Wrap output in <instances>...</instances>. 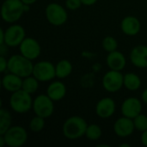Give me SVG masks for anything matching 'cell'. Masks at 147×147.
Instances as JSON below:
<instances>
[{"label":"cell","instance_id":"obj_23","mask_svg":"<svg viewBox=\"0 0 147 147\" xmlns=\"http://www.w3.org/2000/svg\"><path fill=\"white\" fill-rule=\"evenodd\" d=\"M39 80L35 78L33 75L24 78L22 79V89L29 94H34L36 92L39 87Z\"/></svg>","mask_w":147,"mask_h":147},{"label":"cell","instance_id":"obj_3","mask_svg":"<svg viewBox=\"0 0 147 147\" xmlns=\"http://www.w3.org/2000/svg\"><path fill=\"white\" fill-rule=\"evenodd\" d=\"M24 12V3L22 0H5L2 4V19L7 23L16 22Z\"/></svg>","mask_w":147,"mask_h":147},{"label":"cell","instance_id":"obj_18","mask_svg":"<svg viewBox=\"0 0 147 147\" xmlns=\"http://www.w3.org/2000/svg\"><path fill=\"white\" fill-rule=\"evenodd\" d=\"M22 79H23L22 78L14 74V73L9 72L3 77L2 86L5 90L13 93V92L17 91L22 89Z\"/></svg>","mask_w":147,"mask_h":147},{"label":"cell","instance_id":"obj_11","mask_svg":"<svg viewBox=\"0 0 147 147\" xmlns=\"http://www.w3.org/2000/svg\"><path fill=\"white\" fill-rule=\"evenodd\" d=\"M20 53L30 60L36 59L41 53L40 43L32 37H26L19 46Z\"/></svg>","mask_w":147,"mask_h":147},{"label":"cell","instance_id":"obj_5","mask_svg":"<svg viewBox=\"0 0 147 147\" xmlns=\"http://www.w3.org/2000/svg\"><path fill=\"white\" fill-rule=\"evenodd\" d=\"M45 15L48 22L56 27L64 25L68 19L66 9L56 3H51L46 7Z\"/></svg>","mask_w":147,"mask_h":147},{"label":"cell","instance_id":"obj_6","mask_svg":"<svg viewBox=\"0 0 147 147\" xmlns=\"http://www.w3.org/2000/svg\"><path fill=\"white\" fill-rule=\"evenodd\" d=\"M6 146L9 147H21L28 140V133L26 129L21 126L10 127L4 134H3Z\"/></svg>","mask_w":147,"mask_h":147},{"label":"cell","instance_id":"obj_1","mask_svg":"<svg viewBox=\"0 0 147 147\" xmlns=\"http://www.w3.org/2000/svg\"><path fill=\"white\" fill-rule=\"evenodd\" d=\"M34 64L32 60L27 59L23 55L15 54L8 59V71L14 73L22 78L33 74Z\"/></svg>","mask_w":147,"mask_h":147},{"label":"cell","instance_id":"obj_35","mask_svg":"<svg viewBox=\"0 0 147 147\" xmlns=\"http://www.w3.org/2000/svg\"><path fill=\"white\" fill-rule=\"evenodd\" d=\"M4 145H6L5 140H4V138H3V135H0V147H3Z\"/></svg>","mask_w":147,"mask_h":147},{"label":"cell","instance_id":"obj_21","mask_svg":"<svg viewBox=\"0 0 147 147\" xmlns=\"http://www.w3.org/2000/svg\"><path fill=\"white\" fill-rule=\"evenodd\" d=\"M124 86L128 90L135 91L140 88L141 79L137 74L133 72H128L124 75Z\"/></svg>","mask_w":147,"mask_h":147},{"label":"cell","instance_id":"obj_22","mask_svg":"<svg viewBox=\"0 0 147 147\" xmlns=\"http://www.w3.org/2000/svg\"><path fill=\"white\" fill-rule=\"evenodd\" d=\"M12 127V116L10 113L4 109H0V135L5 134V132Z\"/></svg>","mask_w":147,"mask_h":147},{"label":"cell","instance_id":"obj_31","mask_svg":"<svg viewBox=\"0 0 147 147\" xmlns=\"http://www.w3.org/2000/svg\"><path fill=\"white\" fill-rule=\"evenodd\" d=\"M82 1V3L84 5H86V6H91V5H94L98 0H81Z\"/></svg>","mask_w":147,"mask_h":147},{"label":"cell","instance_id":"obj_14","mask_svg":"<svg viewBox=\"0 0 147 147\" xmlns=\"http://www.w3.org/2000/svg\"><path fill=\"white\" fill-rule=\"evenodd\" d=\"M115 102L110 97L102 98L96 106V115L102 119H108L111 117L115 112Z\"/></svg>","mask_w":147,"mask_h":147},{"label":"cell","instance_id":"obj_8","mask_svg":"<svg viewBox=\"0 0 147 147\" xmlns=\"http://www.w3.org/2000/svg\"><path fill=\"white\" fill-rule=\"evenodd\" d=\"M4 44L9 47H19L26 38V32L22 26L12 24L4 30Z\"/></svg>","mask_w":147,"mask_h":147},{"label":"cell","instance_id":"obj_7","mask_svg":"<svg viewBox=\"0 0 147 147\" xmlns=\"http://www.w3.org/2000/svg\"><path fill=\"white\" fill-rule=\"evenodd\" d=\"M54 101H53L47 94L39 95L33 101V110L35 115L44 119L49 118L54 111Z\"/></svg>","mask_w":147,"mask_h":147},{"label":"cell","instance_id":"obj_32","mask_svg":"<svg viewBox=\"0 0 147 147\" xmlns=\"http://www.w3.org/2000/svg\"><path fill=\"white\" fill-rule=\"evenodd\" d=\"M4 30L3 28L0 29V46L4 45Z\"/></svg>","mask_w":147,"mask_h":147},{"label":"cell","instance_id":"obj_27","mask_svg":"<svg viewBox=\"0 0 147 147\" xmlns=\"http://www.w3.org/2000/svg\"><path fill=\"white\" fill-rule=\"evenodd\" d=\"M134 120L135 129L140 132H144L147 130V116L145 115L140 114Z\"/></svg>","mask_w":147,"mask_h":147},{"label":"cell","instance_id":"obj_13","mask_svg":"<svg viewBox=\"0 0 147 147\" xmlns=\"http://www.w3.org/2000/svg\"><path fill=\"white\" fill-rule=\"evenodd\" d=\"M135 129L134 120L122 116L114 124V132L120 138H127L133 134Z\"/></svg>","mask_w":147,"mask_h":147},{"label":"cell","instance_id":"obj_19","mask_svg":"<svg viewBox=\"0 0 147 147\" xmlns=\"http://www.w3.org/2000/svg\"><path fill=\"white\" fill-rule=\"evenodd\" d=\"M66 94V87L64 83L60 81H54L51 83L47 89V95L54 102L62 100Z\"/></svg>","mask_w":147,"mask_h":147},{"label":"cell","instance_id":"obj_26","mask_svg":"<svg viewBox=\"0 0 147 147\" xmlns=\"http://www.w3.org/2000/svg\"><path fill=\"white\" fill-rule=\"evenodd\" d=\"M102 47L106 52L111 53L117 50L118 42L113 36H106L102 40Z\"/></svg>","mask_w":147,"mask_h":147},{"label":"cell","instance_id":"obj_33","mask_svg":"<svg viewBox=\"0 0 147 147\" xmlns=\"http://www.w3.org/2000/svg\"><path fill=\"white\" fill-rule=\"evenodd\" d=\"M141 99H142V102H143L145 104H146L147 105V89H146V90L142 92V94H141Z\"/></svg>","mask_w":147,"mask_h":147},{"label":"cell","instance_id":"obj_34","mask_svg":"<svg viewBox=\"0 0 147 147\" xmlns=\"http://www.w3.org/2000/svg\"><path fill=\"white\" fill-rule=\"evenodd\" d=\"M22 3H23L24 4L32 5V4H34V3H36L37 0H22Z\"/></svg>","mask_w":147,"mask_h":147},{"label":"cell","instance_id":"obj_29","mask_svg":"<svg viewBox=\"0 0 147 147\" xmlns=\"http://www.w3.org/2000/svg\"><path fill=\"white\" fill-rule=\"evenodd\" d=\"M0 69L1 72H4L8 70V59H6L3 55H1L0 57Z\"/></svg>","mask_w":147,"mask_h":147},{"label":"cell","instance_id":"obj_4","mask_svg":"<svg viewBox=\"0 0 147 147\" xmlns=\"http://www.w3.org/2000/svg\"><path fill=\"white\" fill-rule=\"evenodd\" d=\"M33 101L31 94L21 89L11 94L9 106L11 109L17 114H25L33 109Z\"/></svg>","mask_w":147,"mask_h":147},{"label":"cell","instance_id":"obj_10","mask_svg":"<svg viewBox=\"0 0 147 147\" xmlns=\"http://www.w3.org/2000/svg\"><path fill=\"white\" fill-rule=\"evenodd\" d=\"M102 86L110 93L119 91L124 86V75L119 71L110 70L102 78Z\"/></svg>","mask_w":147,"mask_h":147},{"label":"cell","instance_id":"obj_36","mask_svg":"<svg viewBox=\"0 0 147 147\" xmlns=\"http://www.w3.org/2000/svg\"><path fill=\"white\" fill-rule=\"evenodd\" d=\"M124 146H127V147H130V145L129 144H121L120 147H124Z\"/></svg>","mask_w":147,"mask_h":147},{"label":"cell","instance_id":"obj_15","mask_svg":"<svg viewBox=\"0 0 147 147\" xmlns=\"http://www.w3.org/2000/svg\"><path fill=\"white\" fill-rule=\"evenodd\" d=\"M132 64L138 68H147V47L138 45L130 53Z\"/></svg>","mask_w":147,"mask_h":147},{"label":"cell","instance_id":"obj_16","mask_svg":"<svg viewBox=\"0 0 147 147\" xmlns=\"http://www.w3.org/2000/svg\"><path fill=\"white\" fill-rule=\"evenodd\" d=\"M121 28L125 34L128 36H134L140 33L141 24L137 17L134 16H127L122 19L121 22Z\"/></svg>","mask_w":147,"mask_h":147},{"label":"cell","instance_id":"obj_25","mask_svg":"<svg viewBox=\"0 0 147 147\" xmlns=\"http://www.w3.org/2000/svg\"><path fill=\"white\" fill-rule=\"evenodd\" d=\"M45 127V119L35 115L34 118L31 119L30 122H29V129L33 132V133H39L41 130H43V128Z\"/></svg>","mask_w":147,"mask_h":147},{"label":"cell","instance_id":"obj_9","mask_svg":"<svg viewBox=\"0 0 147 147\" xmlns=\"http://www.w3.org/2000/svg\"><path fill=\"white\" fill-rule=\"evenodd\" d=\"M40 82H48L56 77L55 65L49 61H40L34 65L33 74Z\"/></svg>","mask_w":147,"mask_h":147},{"label":"cell","instance_id":"obj_24","mask_svg":"<svg viewBox=\"0 0 147 147\" xmlns=\"http://www.w3.org/2000/svg\"><path fill=\"white\" fill-rule=\"evenodd\" d=\"M102 130L100 127V126H98L96 124L88 125L86 133H85V136L88 140H90L91 141L98 140L102 137Z\"/></svg>","mask_w":147,"mask_h":147},{"label":"cell","instance_id":"obj_30","mask_svg":"<svg viewBox=\"0 0 147 147\" xmlns=\"http://www.w3.org/2000/svg\"><path fill=\"white\" fill-rule=\"evenodd\" d=\"M140 140H141L142 145L147 147V130L142 132V134H141V137H140Z\"/></svg>","mask_w":147,"mask_h":147},{"label":"cell","instance_id":"obj_12","mask_svg":"<svg viewBox=\"0 0 147 147\" xmlns=\"http://www.w3.org/2000/svg\"><path fill=\"white\" fill-rule=\"evenodd\" d=\"M121 111L123 116L134 119L142 112V102L137 97H128L122 102Z\"/></svg>","mask_w":147,"mask_h":147},{"label":"cell","instance_id":"obj_17","mask_svg":"<svg viewBox=\"0 0 147 147\" xmlns=\"http://www.w3.org/2000/svg\"><path fill=\"white\" fill-rule=\"evenodd\" d=\"M106 62H107V65L110 70L119 71H121L125 68L127 64V60L124 54L117 50L109 53Z\"/></svg>","mask_w":147,"mask_h":147},{"label":"cell","instance_id":"obj_2","mask_svg":"<svg viewBox=\"0 0 147 147\" xmlns=\"http://www.w3.org/2000/svg\"><path fill=\"white\" fill-rule=\"evenodd\" d=\"M88 124L80 116H71L68 118L62 127L64 136L68 140H77L85 135Z\"/></svg>","mask_w":147,"mask_h":147},{"label":"cell","instance_id":"obj_20","mask_svg":"<svg viewBox=\"0 0 147 147\" xmlns=\"http://www.w3.org/2000/svg\"><path fill=\"white\" fill-rule=\"evenodd\" d=\"M56 78L59 79H64L71 75L72 72V65L67 59H62L57 63L55 65Z\"/></svg>","mask_w":147,"mask_h":147},{"label":"cell","instance_id":"obj_28","mask_svg":"<svg viewBox=\"0 0 147 147\" xmlns=\"http://www.w3.org/2000/svg\"><path fill=\"white\" fill-rule=\"evenodd\" d=\"M81 0H66L65 1V7L67 9L70 10H76L79 9L82 5Z\"/></svg>","mask_w":147,"mask_h":147}]
</instances>
